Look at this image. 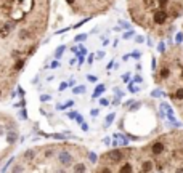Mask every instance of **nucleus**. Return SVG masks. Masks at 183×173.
Masks as SVG:
<instances>
[{"instance_id":"nucleus-33","label":"nucleus","mask_w":183,"mask_h":173,"mask_svg":"<svg viewBox=\"0 0 183 173\" xmlns=\"http://www.w3.org/2000/svg\"><path fill=\"white\" fill-rule=\"evenodd\" d=\"M40 100H42V101H48V100H50V96H48V95H42V96H40Z\"/></svg>"},{"instance_id":"nucleus-26","label":"nucleus","mask_w":183,"mask_h":173,"mask_svg":"<svg viewBox=\"0 0 183 173\" xmlns=\"http://www.w3.org/2000/svg\"><path fill=\"white\" fill-rule=\"evenodd\" d=\"M100 104H101V106H108V104H109V101H108V100H105V98H101V100H100Z\"/></svg>"},{"instance_id":"nucleus-35","label":"nucleus","mask_w":183,"mask_h":173,"mask_svg":"<svg viewBox=\"0 0 183 173\" xmlns=\"http://www.w3.org/2000/svg\"><path fill=\"white\" fill-rule=\"evenodd\" d=\"M113 66H114V60H113V61H109V64H108V68H106V69H108V71H109V69H113Z\"/></svg>"},{"instance_id":"nucleus-36","label":"nucleus","mask_w":183,"mask_h":173,"mask_svg":"<svg viewBox=\"0 0 183 173\" xmlns=\"http://www.w3.org/2000/svg\"><path fill=\"white\" fill-rule=\"evenodd\" d=\"M153 96H161V92H159V90H154V92H153Z\"/></svg>"},{"instance_id":"nucleus-19","label":"nucleus","mask_w":183,"mask_h":173,"mask_svg":"<svg viewBox=\"0 0 183 173\" xmlns=\"http://www.w3.org/2000/svg\"><path fill=\"white\" fill-rule=\"evenodd\" d=\"M130 56H132L133 60H140V58H141V53L135 50V52H132V53H130Z\"/></svg>"},{"instance_id":"nucleus-14","label":"nucleus","mask_w":183,"mask_h":173,"mask_svg":"<svg viewBox=\"0 0 183 173\" xmlns=\"http://www.w3.org/2000/svg\"><path fill=\"white\" fill-rule=\"evenodd\" d=\"M114 117H116V116H114V114H109V116H108V117H106V122H105V127H108V125H111V124H113V120H114Z\"/></svg>"},{"instance_id":"nucleus-27","label":"nucleus","mask_w":183,"mask_h":173,"mask_svg":"<svg viewBox=\"0 0 183 173\" xmlns=\"http://www.w3.org/2000/svg\"><path fill=\"white\" fill-rule=\"evenodd\" d=\"M135 40H137V43H143V42H145L141 35H137V37H135Z\"/></svg>"},{"instance_id":"nucleus-40","label":"nucleus","mask_w":183,"mask_h":173,"mask_svg":"<svg viewBox=\"0 0 183 173\" xmlns=\"http://www.w3.org/2000/svg\"><path fill=\"white\" fill-rule=\"evenodd\" d=\"M71 50H72L74 53H77V52H79V47H72V48H71Z\"/></svg>"},{"instance_id":"nucleus-41","label":"nucleus","mask_w":183,"mask_h":173,"mask_svg":"<svg viewBox=\"0 0 183 173\" xmlns=\"http://www.w3.org/2000/svg\"><path fill=\"white\" fill-rule=\"evenodd\" d=\"M2 133H3V130H2V127H0V135H2Z\"/></svg>"},{"instance_id":"nucleus-32","label":"nucleus","mask_w":183,"mask_h":173,"mask_svg":"<svg viewBox=\"0 0 183 173\" xmlns=\"http://www.w3.org/2000/svg\"><path fill=\"white\" fill-rule=\"evenodd\" d=\"M66 86H67V84H66V82H61V85H59V90H61V92H63V90H64Z\"/></svg>"},{"instance_id":"nucleus-18","label":"nucleus","mask_w":183,"mask_h":173,"mask_svg":"<svg viewBox=\"0 0 183 173\" xmlns=\"http://www.w3.org/2000/svg\"><path fill=\"white\" fill-rule=\"evenodd\" d=\"M157 52L161 53V55L165 52V43H164V42H159V45H157Z\"/></svg>"},{"instance_id":"nucleus-6","label":"nucleus","mask_w":183,"mask_h":173,"mask_svg":"<svg viewBox=\"0 0 183 173\" xmlns=\"http://www.w3.org/2000/svg\"><path fill=\"white\" fill-rule=\"evenodd\" d=\"M58 160H59V164H61L63 167H69V165L74 162V157H72V154H71L69 151H61L58 154Z\"/></svg>"},{"instance_id":"nucleus-4","label":"nucleus","mask_w":183,"mask_h":173,"mask_svg":"<svg viewBox=\"0 0 183 173\" xmlns=\"http://www.w3.org/2000/svg\"><path fill=\"white\" fill-rule=\"evenodd\" d=\"M127 154L125 151H122V149H114V151H109L106 152L105 156H103L101 159V164H106V165H116L119 162H122L124 160V156Z\"/></svg>"},{"instance_id":"nucleus-38","label":"nucleus","mask_w":183,"mask_h":173,"mask_svg":"<svg viewBox=\"0 0 183 173\" xmlns=\"http://www.w3.org/2000/svg\"><path fill=\"white\" fill-rule=\"evenodd\" d=\"M175 173H183V167H178L177 170H175Z\"/></svg>"},{"instance_id":"nucleus-23","label":"nucleus","mask_w":183,"mask_h":173,"mask_svg":"<svg viewBox=\"0 0 183 173\" xmlns=\"http://www.w3.org/2000/svg\"><path fill=\"white\" fill-rule=\"evenodd\" d=\"M58 66H59V63H58V60H55V61H51V64H50V68H51V69H56V68H58Z\"/></svg>"},{"instance_id":"nucleus-28","label":"nucleus","mask_w":183,"mask_h":173,"mask_svg":"<svg viewBox=\"0 0 183 173\" xmlns=\"http://www.w3.org/2000/svg\"><path fill=\"white\" fill-rule=\"evenodd\" d=\"M97 58H98V60H101V58H105V52H98V53H97Z\"/></svg>"},{"instance_id":"nucleus-22","label":"nucleus","mask_w":183,"mask_h":173,"mask_svg":"<svg viewBox=\"0 0 183 173\" xmlns=\"http://www.w3.org/2000/svg\"><path fill=\"white\" fill-rule=\"evenodd\" d=\"M87 80L91 82V84H95V82H97L98 79H97V76H91V74H90V76H87Z\"/></svg>"},{"instance_id":"nucleus-8","label":"nucleus","mask_w":183,"mask_h":173,"mask_svg":"<svg viewBox=\"0 0 183 173\" xmlns=\"http://www.w3.org/2000/svg\"><path fill=\"white\" fill-rule=\"evenodd\" d=\"M105 88H106V86H105V84L98 85L97 88H95V92H93V95H91V96H93V98H98V96H100L103 92H105Z\"/></svg>"},{"instance_id":"nucleus-12","label":"nucleus","mask_w":183,"mask_h":173,"mask_svg":"<svg viewBox=\"0 0 183 173\" xmlns=\"http://www.w3.org/2000/svg\"><path fill=\"white\" fill-rule=\"evenodd\" d=\"M72 92L75 93V95H82V93H83V92H85V86H83V85H79V86H74V90H72Z\"/></svg>"},{"instance_id":"nucleus-21","label":"nucleus","mask_w":183,"mask_h":173,"mask_svg":"<svg viewBox=\"0 0 183 173\" xmlns=\"http://www.w3.org/2000/svg\"><path fill=\"white\" fill-rule=\"evenodd\" d=\"M89 160H90V162L91 164H95V162H97V154H93V152H91V154H89Z\"/></svg>"},{"instance_id":"nucleus-15","label":"nucleus","mask_w":183,"mask_h":173,"mask_svg":"<svg viewBox=\"0 0 183 173\" xmlns=\"http://www.w3.org/2000/svg\"><path fill=\"white\" fill-rule=\"evenodd\" d=\"M16 136H18V135H16V132H10V133H8V143L11 144L15 140H16Z\"/></svg>"},{"instance_id":"nucleus-5","label":"nucleus","mask_w":183,"mask_h":173,"mask_svg":"<svg viewBox=\"0 0 183 173\" xmlns=\"http://www.w3.org/2000/svg\"><path fill=\"white\" fill-rule=\"evenodd\" d=\"M165 149H167V146H165L164 141H154V143L151 144V152H153L154 159L161 157V156L165 152Z\"/></svg>"},{"instance_id":"nucleus-24","label":"nucleus","mask_w":183,"mask_h":173,"mask_svg":"<svg viewBox=\"0 0 183 173\" xmlns=\"http://www.w3.org/2000/svg\"><path fill=\"white\" fill-rule=\"evenodd\" d=\"M71 106H74V101H67L64 106H59V109H63V108H71Z\"/></svg>"},{"instance_id":"nucleus-30","label":"nucleus","mask_w":183,"mask_h":173,"mask_svg":"<svg viewBox=\"0 0 183 173\" xmlns=\"http://www.w3.org/2000/svg\"><path fill=\"white\" fill-rule=\"evenodd\" d=\"M82 119H83V117L81 116V114H79V116H75V120H77V124H82Z\"/></svg>"},{"instance_id":"nucleus-17","label":"nucleus","mask_w":183,"mask_h":173,"mask_svg":"<svg viewBox=\"0 0 183 173\" xmlns=\"http://www.w3.org/2000/svg\"><path fill=\"white\" fill-rule=\"evenodd\" d=\"M87 37H89L87 34H79V35H75V42H83Z\"/></svg>"},{"instance_id":"nucleus-34","label":"nucleus","mask_w":183,"mask_h":173,"mask_svg":"<svg viewBox=\"0 0 183 173\" xmlns=\"http://www.w3.org/2000/svg\"><path fill=\"white\" fill-rule=\"evenodd\" d=\"M93 60H95V56H93V55H90V56H89V58H87V61H89V63H90V64H91V63H93Z\"/></svg>"},{"instance_id":"nucleus-37","label":"nucleus","mask_w":183,"mask_h":173,"mask_svg":"<svg viewBox=\"0 0 183 173\" xmlns=\"http://www.w3.org/2000/svg\"><path fill=\"white\" fill-rule=\"evenodd\" d=\"M119 24H121V26H124V27H130L129 24H127V23L125 21H119Z\"/></svg>"},{"instance_id":"nucleus-25","label":"nucleus","mask_w":183,"mask_h":173,"mask_svg":"<svg viewBox=\"0 0 183 173\" xmlns=\"http://www.w3.org/2000/svg\"><path fill=\"white\" fill-rule=\"evenodd\" d=\"M133 34H135L133 31H129V32H125V34H124V39H130V37H132Z\"/></svg>"},{"instance_id":"nucleus-10","label":"nucleus","mask_w":183,"mask_h":173,"mask_svg":"<svg viewBox=\"0 0 183 173\" xmlns=\"http://www.w3.org/2000/svg\"><path fill=\"white\" fill-rule=\"evenodd\" d=\"M97 173H113V172H111L109 165L101 164V167H100V168H97Z\"/></svg>"},{"instance_id":"nucleus-7","label":"nucleus","mask_w":183,"mask_h":173,"mask_svg":"<svg viewBox=\"0 0 183 173\" xmlns=\"http://www.w3.org/2000/svg\"><path fill=\"white\" fill-rule=\"evenodd\" d=\"M66 52V45H59L56 50H55V60H59L63 56V53Z\"/></svg>"},{"instance_id":"nucleus-1","label":"nucleus","mask_w":183,"mask_h":173,"mask_svg":"<svg viewBox=\"0 0 183 173\" xmlns=\"http://www.w3.org/2000/svg\"><path fill=\"white\" fill-rule=\"evenodd\" d=\"M127 10L137 26L156 37L173 32V23L183 16V0H127Z\"/></svg>"},{"instance_id":"nucleus-11","label":"nucleus","mask_w":183,"mask_h":173,"mask_svg":"<svg viewBox=\"0 0 183 173\" xmlns=\"http://www.w3.org/2000/svg\"><path fill=\"white\" fill-rule=\"evenodd\" d=\"M34 156H35V151H34V149H29V151L24 152V159H26V160H32Z\"/></svg>"},{"instance_id":"nucleus-9","label":"nucleus","mask_w":183,"mask_h":173,"mask_svg":"<svg viewBox=\"0 0 183 173\" xmlns=\"http://www.w3.org/2000/svg\"><path fill=\"white\" fill-rule=\"evenodd\" d=\"M74 173H85V165H83L82 162L75 164L74 165Z\"/></svg>"},{"instance_id":"nucleus-29","label":"nucleus","mask_w":183,"mask_h":173,"mask_svg":"<svg viewBox=\"0 0 183 173\" xmlns=\"http://www.w3.org/2000/svg\"><path fill=\"white\" fill-rule=\"evenodd\" d=\"M122 79H124V82H129V79H130V74L127 72V74H124V76H122Z\"/></svg>"},{"instance_id":"nucleus-16","label":"nucleus","mask_w":183,"mask_h":173,"mask_svg":"<svg viewBox=\"0 0 183 173\" xmlns=\"http://www.w3.org/2000/svg\"><path fill=\"white\" fill-rule=\"evenodd\" d=\"M53 152H55V149H53V148H50V149H45V152H43V157H47V159H48V157H51V156H53Z\"/></svg>"},{"instance_id":"nucleus-20","label":"nucleus","mask_w":183,"mask_h":173,"mask_svg":"<svg viewBox=\"0 0 183 173\" xmlns=\"http://www.w3.org/2000/svg\"><path fill=\"white\" fill-rule=\"evenodd\" d=\"M11 173H23V167H21V165H15L13 170H11Z\"/></svg>"},{"instance_id":"nucleus-13","label":"nucleus","mask_w":183,"mask_h":173,"mask_svg":"<svg viewBox=\"0 0 183 173\" xmlns=\"http://www.w3.org/2000/svg\"><path fill=\"white\" fill-rule=\"evenodd\" d=\"M183 43V32H178L175 35V45H182Z\"/></svg>"},{"instance_id":"nucleus-31","label":"nucleus","mask_w":183,"mask_h":173,"mask_svg":"<svg viewBox=\"0 0 183 173\" xmlns=\"http://www.w3.org/2000/svg\"><path fill=\"white\" fill-rule=\"evenodd\" d=\"M135 82H137V84H141V82H143V79H141L140 76H135Z\"/></svg>"},{"instance_id":"nucleus-39","label":"nucleus","mask_w":183,"mask_h":173,"mask_svg":"<svg viewBox=\"0 0 183 173\" xmlns=\"http://www.w3.org/2000/svg\"><path fill=\"white\" fill-rule=\"evenodd\" d=\"M90 114H91V116H97V114H98V109H93V111H91Z\"/></svg>"},{"instance_id":"nucleus-3","label":"nucleus","mask_w":183,"mask_h":173,"mask_svg":"<svg viewBox=\"0 0 183 173\" xmlns=\"http://www.w3.org/2000/svg\"><path fill=\"white\" fill-rule=\"evenodd\" d=\"M66 3L75 15H87L89 18H93L95 15L111 8L114 0H66Z\"/></svg>"},{"instance_id":"nucleus-2","label":"nucleus","mask_w":183,"mask_h":173,"mask_svg":"<svg viewBox=\"0 0 183 173\" xmlns=\"http://www.w3.org/2000/svg\"><path fill=\"white\" fill-rule=\"evenodd\" d=\"M161 61L169 69V74L162 84L167 86V95L183 117V47L175 45L169 52H164Z\"/></svg>"}]
</instances>
